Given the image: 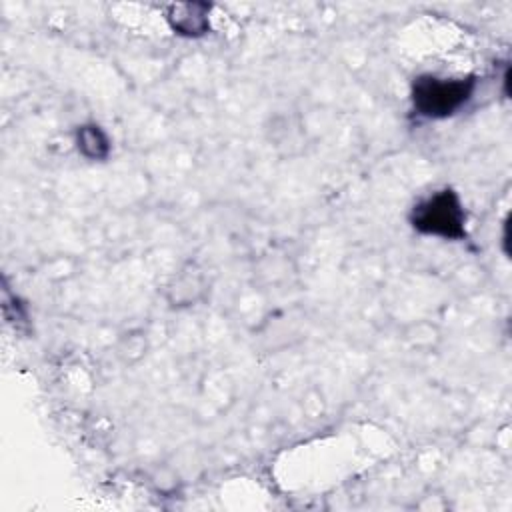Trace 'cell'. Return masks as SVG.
Wrapping results in <instances>:
<instances>
[{"instance_id": "obj_4", "label": "cell", "mask_w": 512, "mask_h": 512, "mask_svg": "<svg viewBox=\"0 0 512 512\" xmlns=\"http://www.w3.org/2000/svg\"><path fill=\"white\" fill-rule=\"evenodd\" d=\"M78 148L88 158H104L108 154V140L98 126H82L78 130Z\"/></svg>"}, {"instance_id": "obj_3", "label": "cell", "mask_w": 512, "mask_h": 512, "mask_svg": "<svg viewBox=\"0 0 512 512\" xmlns=\"http://www.w3.org/2000/svg\"><path fill=\"white\" fill-rule=\"evenodd\" d=\"M208 4H172L168 8L170 26L184 36H200L208 30Z\"/></svg>"}, {"instance_id": "obj_2", "label": "cell", "mask_w": 512, "mask_h": 512, "mask_svg": "<svg viewBox=\"0 0 512 512\" xmlns=\"http://www.w3.org/2000/svg\"><path fill=\"white\" fill-rule=\"evenodd\" d=\"M464 220L466 216L460 198L448 188L432 194L412 210V226L416 230L452 240L464 238Z\"/></svg>"}, {"instance_id": "obj_1", "label": "cell", "mask_w": 512, "mask_h": 512, "mask_svg": "<svg viewBox=\"0 0 512 512\" xmlns=\"http://www.w3.org/2000/svg\"><path fill=\"white\" fill-rule=\"evenodd\" d=\"M474 86L472 78L422 76L414 82V108L428 118H446L470 100Z\"/></svg>"}]
</instances>
